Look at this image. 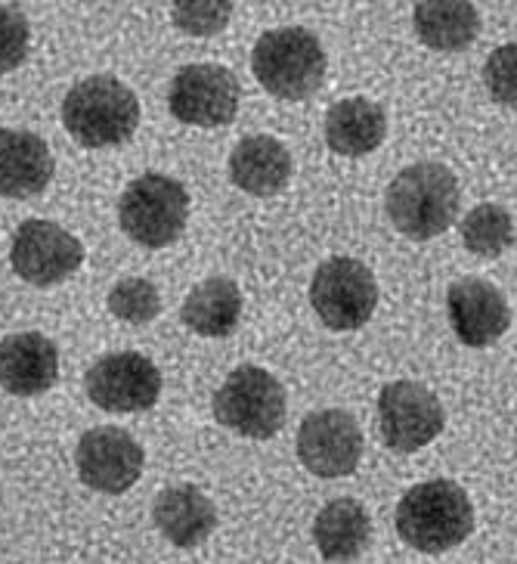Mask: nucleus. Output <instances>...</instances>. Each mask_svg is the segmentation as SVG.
<instances>
[{
    "mask_svg": "<svg viewBox=\"0 0 517 564\" xmlns=\"http://www.w3.org/2000/svg\"><path fill=\"white\" fill-rule=\"evenodd\" d=\"M152 521L165 540L174 546L196 549L201 546L215 528H218V509L215 502L193 484H174L155 497Z\"/></svg>",
    "mask_w": 517,
    "mask_h": 564,
    "instance_id": "17",
    "label": "nucleus"
},
{
    "mask_svg": "<svg viewBox=\"0 0 517 564\" xmlns=\"http://www.w3.org/2000/svg\"><path fill=\"white\" fill-rule=\"evenodd\" d=\"M53 181L51 147L32 131L0 128V196L32 199Z\"/></svg>",
    "mask_w": 517,
    "mask_h": 564,
    "instance_id": "16",
    "label": "nucleus"
},
{
    "mask_svg": "<svg viewBox=\"0 0 517 564\" xmlns=\"http://www.w3.org/2000/svg\"><path fill=\"white\" fill-rule=\"evenodd\" d=\"M447 314H450L452 333L468 348H490L512 326L508 301L490 280L481 276H462L447 292Z\"/></svg>",
    "mask_w": 517,
    "mask_h": 564,
    "instance_id": "14",
    "label": "nucleus"
},
{
    "mask_svg": "<svg viewBox=\"0 0 517 564\" xmlns=\"http://www.w3.org/2000/svg\"><path fill=\"white\" fill-rule=\"evenodd\" d=\"M372 540V518L356 499H332L314 518V543L319 555L332 564L360 558Z\"/></svg>",
    "mask_w": 517,
    "mask_h": 564,
    "instance_id": "19",
    "label": "nucleus"
},
{
    "mask_svg": "<svg viewBox=\"0 0 517 564\" xmlns=\"http://www.w3.org/2000/svg\"><path fill=\"white\" fill-rule=\"evenodd\" d=\"M384 133H387V116L378 102L366 97L338 100L326 112V143L338 155H348V159L369 155L382 147Z\"/></svg>",
    "mask_w": 517,
    "mask_h": 564,
    "instance_id": "20",
    "label": "nucleus"
},
{
    "mask_svg": "<svg viewBox=\"0 0 517 564\" xmlns=\"http://www.w3.org/2000/svg\"><path fill=\"white\" fill-rule=\"evenodd\" d=\"M447 425V410L431 388L418 382H391L378 394V429L394 453L428 447Z\"/></svg>",
    "mask_w": 517,
    "mask_h": 564,
    "instance_id": "9",
    "label": "nucleus"
},
{
    "mask_svg": "<svg viewBox=\"0 0 517 564\" xmlns=\"http://www.w3.org/2000/svg\"><path fill=\"white\" fill-rule=\"evenodd\" d=\"M242 316V292L230 276H211L193 285L180 307V319L196 335L205 338H227L235 333Z\"/></svg>",
    "mask_w": 517,
    "mask_h": 564,
    "instance_id": "22",
    "label": "nucleus"
},
{
    "mask_svg": "<svg viewBox=\"0 0 517 564\" xmlns=\"http://www.w3.org/2000/svg\"><path fill=\"white\" fill-rule=\"evenodd\" d=\"M474 531V506L450 478L416 484L397 506V533L406 546L437 555L465 543Z\"/></svg>",
    "mask_w": 517,
    "mask_h": 564,
    "instance_id": "2",
    "label": "nucleus"
},
{
    "mask_svg": "<svg viewBox=\"0 0 517 564\" xmlns=\"http://www.w3.org/2000/svg\"><path fill=\"white\" fill-rule=\"evenodd\" d=\"M459 205H462V193L455 174L437 162L403 167L384 196L391 224L416 242H428L450 230L459 217Z\"/></svg>",
    "mask_w": 517,
    "mask_h": 564,
    "instance_id": "1",
    "label": "nucleus"
},
{
    "mask_svg": "<svg viewBox=\"0 0 517 564\" xmlns=\"http://www.w3.org/2000/svg\"><path fill=\"white\" fill-rule=\"evenodd\" d=\"M310 304L334 333L366 326L378 307V282L356 258H329L317 267L310 282Z\"/></svg>",
    "mask_w": 517,
    "mask_h": 564,
    "instance_id": "7",
    "label": "nucleus"
},
{
    "mask_svg": "<svg viewBox=\"0 0 517 564\" xmlns=\"http://www.w3.org/2000/svg\"><path fill=\"white\" fill-rule=\"evenodd\" d=\"M326 51L319 37L300 25L261 34L251 51V72L279 100H307L326 82Z\"/></svg>",
    "mask_w": 517,
    "mask_h": 564,
    "instance_id": "4",
    "label": "nucleus"
},
{
    "mask_svg": "<svg viewBox=\"0 0 517 564\" xmlns=\"http://www.w3.org/2000/svg\"><path fill=\"white\" fill-rule=\"evenodd\" d=\"M84 391L109 413H143L162 398V372L136 350L106 354L84 376Z\"/></svg>",
    "mask_w": 517,
    "mask_h": 564,
    "instance_id": "8",
    "label": "nucleus"
},
{
    "mask_svg": "<svg viewBox=\"0 0 517 564\" xmlns=\"http://www.w3.org/2000/svg\"><path fill=\"white\" fill-rule=\"evenodd\" d=\"M363 432L344 410L310 413L298 429V459L317 478H344L360 465Z\"/></svg>",
    "mask_w": 517,
    "mask_h": 564,
    "instance_id": "12",
    "label": "nucleus"
},
{
    "mask_svg": "<svg viewBox=\"0 0 517 564\" xmlns=\"http://www.w3.org/2000/svg\"><path fill=\"white\" fill-rule=\"evenodd\" d=\"M215 419L242 437L270 441L285 422V388L261 366H235L215 394Z\"/></svg>",
    "mask_w": 517,
    "mask_h": 564,
    "instance_id": "6",
    "label": "nucleus"
},
{
    "mask_svg": "<svg viewBox=\"0 0 517 564\" xmlns=\"http://www.w3.org/2000/svg\"><path fill=\"white\" fill-rule=\"evenodd\" d=\"M292 152L276 137L257 133L230 152V181L249 196H276L292 181Z\"/></svg>",
    "mask_w": 517,
    "mask_h": 564,
    "instance_id": "18",
    "label": "nucleus"
},
{
    "mask_svg": "<svg viewBox=\"0 0 517 564\" xmlns=\"http://www.w3.org/2000/svg\"><path fill=\"white\" fill-rule=\"evenodd\" d=\"M189 217V193L167 174H143L118 199L121 230L146 249H165L180 239Z\"/></svg>",
    "mask_w": 517,
    "mask_h": 564,
    "instance_id": "5",
    "label": "nucleus"
},
{
    "mask_svg": "<svg viewBox=\"0 0 517 564\" xmlns=\"http://www.w3.org/2000/svg\"><path fill=\"white\" fill-rule=\"evenodd\" d=\"M84 261V246L53 220H25L13 232L10 264L32 285H56L68 280Z\"/></svg>",
    "mask_w": 517,
    "mask_h": 564,
    "instance_id": "11",
    "label": "nucleus"
},
{
    "mask_svg": "<svg viewBox=\"0 0 517 564\" xmlns=\"http://www.w3.org/2000/svg\"><path fill=\"white\" fill-rule=\"evenodd\" d=\"M59 379V348L47 335L16 333L0 341V384L16 398L51 391Z\"/></svg>",
    "mask_w": 517,
    "mask_h": 564,
    "instance_id": "15",
    "label": "nucleus"
},
{
    "mask_svg": "<svg viewBox=\"0 0 517 564\" xmlns=\"http://www.w3.org/2000/svg\"><path fill=\"white\" fill-rule=\"evenodd\" d=\"M29 19L19 7H0V75L13 72L29 56Z\"/></svg>",
    "mask_w": 517,
    "mask_h": 564,
    "instance_id": "27",
    "label": "nucleus"
},
{
    "mask_svg": "<svg viewBox=\"0 0 517 564\" xmlns=\"http://www.w3.org/2000/svg\"><path fill=\"white\" fill-rule=\"evenodd\" d=\"M63 124L81 147H121L140 124V100L116 75H90L66 94Z\"/></svg>",
    "mask_w": 517,
    "mask_h": 564,
    "instance_id": "3",
    "label": "nucleus"
},
{
    "mask_svg": "<svg viewBox=\"0 0 517 564\" xmlns=\"http://www.w3.org/2000/svg\"><path fill=\"white\" fill-rule=\"evenodd\" d=\"M484 84L493 100L517 109V41L502 44L486 56Z\"/></svg>",
    "mask_w": 517,
    "mask_h": 564,
    "instance_id": "26",
    "label": "nucleus"
},
{
    "mask_svg": "<svg viewBox=\"0 0 517 564\" xmlns=\"http://www.w3.org/2000/svg\"><path fill=\"white\" fill-rule=\"evenodd\" d=\"M143 463H146L143 447L124 429H116V425L90 429L75 449L78 478L97 494L131 490L143 475Z\"/></svg>",
    "mask_w": 517,
    "mask_h": 564,
    "instance_id": "13",
    "label": "nucleus"
},
{
    "mask_svg": "<svg viewBox=\"0 0 517 564\" xmlns=\"http://www.w3.org/2000/svg\"><path fill=\"white\" fill-rule=\"evenodd\" d=\"M239 82L218 63H193L180 68L167 90L170 116L196 128H223L239 109Z\"/></svg>",
    "mask_w": 517,
    "mask_h": 564,
    "instance_id": "10",
    "label": "nucleus"
},
{
    "mask_svg": "<svg viewBox=\"0 0 517 564\" xmlns=\"http://www.w3.org/2000/svg\"><path fill=\"white\" fill-rule=\"evenodd\" d=\"M459 230H462L465 249L477 258H499L502 251L512 249V242H515V220L496 202H484V205L471 208L462 217Z\"/></svg>",
    "mask_w": 517,
    "mask_h": 564,
    "instance_id": "23",
    "label": "nucleus"
},
{
    "mask_svg": "<svg viewBox=\"0 0 517 564\" xmlns=\"http://www.w3.org/2000/svg\"><path fill=\"white\" fill-rule=\"evenodd\" d=\"M177 29H184L186 34H218L227 29V22L233 17V3L230 0H189V3H174L170 7Z\"/></svg>",
    "mask_w": 517,
    "mask_h": 564,
    "instance_id": "25",
    "label": "nucleus"
},
{
    "mask_svg": "<svg viewBox=\"0 0 517 564\" xmlns=\"http://www.w3.org/2000/svg\"><path fill=\"white\" fill-rule=\"evenodd\" d=\"M418 41L431 51H465L481 34V13L468 0H421L413 10Z\"/></svg>",
    "mask_w": 517,
    "mask_h": 564,
    "instance_id": "21",
    "label": "nucleus"
},
{
    "mask_svg": "<svg viewBox=\"0 0 517 564\" xmlns=\"http://www.w3.org/2000/svg\"><path fill=\"white\" fill-rule=\"evenodd\" d=\"M106 304H109V311L118 319H124L131 326H146L162 311V295H158V289L150 280L128 276V280H118L112 285Z\"/></svg>",
    "mask_w": 517,
    "mask_h": 564,
    "instance_id": "24",
    "label": "nucleus"
}]
</instances>
